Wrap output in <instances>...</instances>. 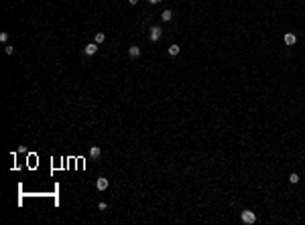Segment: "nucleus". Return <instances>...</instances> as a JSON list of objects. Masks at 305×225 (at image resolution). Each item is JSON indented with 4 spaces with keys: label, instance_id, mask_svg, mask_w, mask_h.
<instances>
[{
    "label": "nucleus",
    "instance_id": "nucleus-14",
    "mask_svg": "<svg viewBox=\"0 0 305 225\" xmlns=\"http://www.w3.org/2000/svg\"><path fill=\"white\" fill-rule=\"evenodd\" d=\"M98 209H100V211H106V209H108V205H106V203H100V205H98Z\"/></svg>",
    "mask_w": 305,
    "mask_h": 225
},
{
    "label": "nucleus",
    "instance_id": "nucleus-1",
    "mask_svg": "<svg viewBox=\"0 0 305 225\" xmlns=\"http://www.w3.org/2000/svg\"><path fill=\"white\" fill-rule=\"evenodd\" d=\"M161 34H163V31L159 28V26H152V28H151V34H149V39H151L152 43H157L159 39H161Z\"/></svg>",
    "mask_w": 305,
    "mask_h": 225
},
{
    "label": "nucleus",
    "instance_id": "nucleus-2",
    "mask_svg": "<svg viewBox=\"0 0 305 225\" xmlns=\"http://www.w3.org/2000/svg\"><path fill=\"white\" fill-rule=\"evenodd\" d=\"M84 53L88 55V57L96 55V53H98V43H90V45H85V47H84Z\"/></svg>",
    "mask_w": 305,
    "mask_h": 225
},
{
    "label": "nucleus",
    "instance_id": "nucleus-16",
    "mask_svg": "<svg viewBox=\"0 0 305 225\" xmlns=\"http://www.w3.org/2000/svg\"><path fill=\"white\" fill-rule=\"evenodd\" d=\"M149 2H151V4H159L161 0H149Z\"/></svg>",
    "mask_w": 305,
    "mask_h": 225
},
{
    "label": "nucleus",
    "instance_id": "nucleus-9",
    "mask_svg": "<svg viewBox=\"0 0 305 225\" xmlns=\"http://www.w3.org/2000/svg\"><path fill=\"white\" fill-rule=\"evenodd\" d=\"M179 51H181V49H179V45H171V47H169V55H171V57H177Z\"/></svg>",
    "mask_w": 305,
    "mask_h": 225
},
{
    "label": "nucleus",
    "instance_id": "nucleus-11",
    "mask_svg": "<svg viewBox=\"0 0 305 225\" xmlns=\"http://www.w3.org/2000/svg\"><path fill=\"white\" fill-rule=\"evenodd\" d=\"M104 39H106V37H104V33H96V43H98V45H100V43H104Z\"/></svg>",
    "mask_w": 305,
    "mask_h": 225
},
{
    "label": "nucleus",
    "instance_id": "nucleus-6",
    "mask_svg": "<svg viewBox=\"0 0 305 225\" xmlns=\"http://www.w3.org/2000/svg\"><path fill=\"white\" fill-rule=\"evenodd\" d=\"M128 55L132 59H136V57H140V47H136V45H132L130 49H128Z\"/></svg>",
    "mask_w": 305,
    "mask_h": 225
},
{
    "label": "nucleus",
    "instance_id": "nucleus-5",
    "mask_svg": "<svg viewBox=\"0 0 305 225\" xmlns=\"http://www.w3.org/2000/svg\"><path fill=\"white\" fill-rule=\"evenodd\" d=\"M108 184H110V183H108V178L100 176V178H98V183H96V187H98V191H106V189H108Z\"/></svg>",
    "mask_w": 305,
    "mask_h": 225
},
{
    "label": "nucleus",
    "instance_id": "nucleus-15",
    "mask_svg": "<svg viewBox=\"0 0 305 225\" xmlns=\"http://www.w3.org/2000/svg\"><path fill=\"white\" fill-rule=\"evenodd\" d=\"M128 4H132V6H134V4H138V0H128Z\"/></svg>",
    "mask_w": 305,
    "mask_h": 225
},
{
    "label": "nucleus",
    "instance_id": "nucleus-3",
    "mask_svg": "<svg viewBox=\"0 0 305 225\" xmlns=\"http://www.w3.org/2000/svg\"><path fill=\"white\" fill-rule=\"evenodd\" d=\"M242 221L250 225V223H254V221H256V215H254L252 211H242Z\"/></svg>",
    "mask_w": 305,
    "mask_h": 225
},
{
    "label": "nucleus",
    "instance_id": "nucleus-4",
    "mask_svg": "<svg viewBox=\"0 0 305 225\" xmlns=\"http://www.w3.org/2000/svg\"><path fill=\"white\" fill-rule=\"evenodd\" d=\"M283 41H285V45H287V47H291V45H295V43H297V37H295L293 33H285Z\"/></svg>",
    "mask_w": 305,
    "mask_h": 225
},
{
    "label": "nucleus",
    "instance_id": "nucleus-8",
    "mask_svg": "<svg viewBox=\"0 0 305 225\" xmlns=\"http://www.w3.org/2000/svg\"><path fill=\"white\" fill-rule=\"evenodd\" d=\"M171 18H173V12H171V10H163V14H161V20H163V22H169Z\"/></svg>",
    "mask_w": 305,
    "mask_h": 225
},
{
    "label": "nucleus",
    "instance_id": "nucleus-13",
    "mask_svg": "<svg viewBox=\"0 0 305 225\" xmlns=\"http://www.w3.org/2000/svg\"><path fill=\"white\" fill-rule=\"evenodd\" d=\"M4 51H6V55H12V53H14V49H12V45H8V47H4Z\"/></svg>",
    "mask_w": 305,
    "mask_h": 225
},
{
    "label": "nucleus",
    "instance_id": "nucleus-12",
    "mask_svg": "<svg viewBox=\"0 0 305 225\" xmlns=\"http://www.w3.org/2000/svg\"><path fill=\"white\" fill-rule=\"evenodd\" d=\"M0 41H2V43L8 41V33H0Z\"/></svg>",
    "mask_w": 305,
    "mask_h": 225
},
{
    "label": "nucleus",
    "instance_id": "nucleus-7",
    "mask_svg": "<svg viewBox=\"0 0 305 225\" xmlns=\"http://www.w3.org/2000/svg\"><path fill=\"white\" fill-rule=\"evenodd\" d=\"M100 154H102L100 146H92V148H90V156H92L94 160H96V158H100Z\"/></svg>",
    "mask_w": 305,
    "mask_h": 225
},
{
    "label": "nucleus",
    "instance_id": "nucleus-10",
    "mask_svg": "<svg viewBox=\"0 0 305 225\" xmlns=\"http://www.w3.org/2000/svg\"><path fill=\"white\" fill-rule=\"evenodd\" d=\"M289 183L297 184V183H299V175H297V172H291V175H289Z\"/></svg>",
    "mask_w": 305,
    "mask_h": 225
}]
</instances>
